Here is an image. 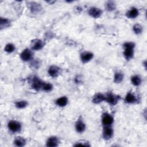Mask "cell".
Segmentation results:
<instances>
[{
	"instance_id": "obj_1",
	"label": "cell",
	"mask_w": 147,
	"mask_h": 147,
	"mask_svg": "<svg viewBox=\"0 0 147 147\" xmlns=\"http://www.w3.org/2000/svg\"><path fill=\"white\" fill-rule=\"evenodd\" d=\"M123 47L124 48V51L123 52V56L126 60L129 61L134 56L136 44L133 42L127 41L123 43Z\"/></svg>"
},
{
	"instance_id": "obj_2",
	"label": "cell",
	"mask_w": 147,
	"mask_h": 147,
	"mask_svg": "<svg viewBox=\"0 0 147 147\" xmlns=\"http://www.w3.org/2000/svg\"><path fill=\"white\" fill-rule=\"evenodd\" d=\"M121 99V97L120 95L115 94L111 92H107L105 95V102L111 106H115Z\"/></svg>"
},
{
	"instance_id": "obj_3",
	"label": "cell",
	"mask_w": 147,
	"mask_h": 147,
	"mask_svg": "<svg viewBox=\"0 0 147 147\" xmlns=\"http://www.w3.org/2000/svg\"><path fill=\"white\" fill-rule=\"evenodd\" d=\"M31 87L35 91L42 90V86L44 82L41 80L38 77L36 76H33L31 79Z\"/></svg>"
},
{
	"instance_id": "obj_4",
	"label": "cell",
	"mask_w": 147,
	"mask_h": 147,
	"mask_svg": "<svg viewBox=\"0 0 147 147\" xmlns=\"http://www.w3.org/2000/svg\"><path fill=\"white\" fill-rule=\"evenodd\" d=\"M7 128L12 133H19L21 130V123L16 120H11L7 123Z\"/></svg>"
},
{
	"instance_id": "obj_5",
	"label": "cell",
	"mask_w": 147,
	"mask_h": 147,
	"mask_svg": "<svg viewBox=\"0 0 147 147\" xmlns=\"http://www.w3.org/2000/svg\"><path fill=\"white\" fill-rule=\"evenodd\" d=\"M33 52L32 50L29 48L24 49L20 53L21 59L25 62L29 61L33 59Z\"/></svg>"
},
{
	"instance_id": "obj_6",
	"label": "cell",
	"mask_w": 147,
	"mask_h": 147,
	"mask_svg": "<svg viewBox=\"0 0 147 147\" xmlns=\"http://www.w3.org/2000/svg\"><path fill=\"white\" fill-rule=\"evenodd\" d=\"M114 136V130L111 126H103L102 131V137L105 140H109Z\"/></svg>"
},
{
	"instance_id": "obj_7",
	"label": "cell",
	"mask_w": 147,
	"mask_h": 147,
	"mask_svg": "<svg viewBox=\"0 0 147 147\" xmlns=\"http://www.w3.org/2000/svg\"><path fill=\"white\" fill-rule=\"evenodd\" d=\"M114 122V117L108 113H104L102 116V123L103 126H111Z\"/></svg>"
},
{
	"instance_id": "obj_8",
	"label": "cell",
	"mask_w": 147,
	"mask_h": 147,
	"mask_svg": "<svg viewBox=\"0 0 147 147\" xmlns=\"http://www.w3.org/2000/svg\"><path fill=\"white\" fill-rule=\"evenodd\" d=\"M28 6L30 12L33 14H38L43 9L41 5L36 2H30L28 3Z\"/></svg>"
},
{
	"instance_id": "obj_9",
	"label": "cell",
	"mask_w": 147,
	"mask_h": 147,
	"mask_svg": "<svg viewBox=\"0 0 147 147\" xmlns=\"http://www.w3.org/2000/svg\"><path fill=\"white\" fill-rule=\"evenodd\" d=\"M103 13V11L99 7H91L88 10V15L95 19L99 18Z\"/></svg>"
},
{
	"instance_id": "obj_10",
	"label": "cell",
	"mask_w": 147,
	"mask_h": 147,
	"mask_svg": "<svg viewBox=\"0 0 147 147\" xmlns=\"http://www.w3.org/2000/svg\"><path fill=\"white\" fill-rule=\"evenodd\" d=\"M45 42L41 39H34L31 41V49L33 51H40L43 48Z\"/></svg>"
},
{
	"instance_id": "obj_11",
	"label": "cell",
	"mask_w": 147,
	"mask_h": 147,
	"mask_svg": "<svg viewBox=\"0 0 147 147\" xmlns=\"http://www.w3.org/2000/svg\"><path fill=\"white\" fill-rule=\"evenodd\" d=\"M61 72V69L55 65H51L48 69V74L52 78H57L60 75Z\"/></svg>"
},
{
	"instance_id": "obj_12",
	"label": "cell",
	"mask_w": 147,
	"mask_h": 147,
	"mask_svg": "<svg viewBox=\"0 0 147 147\" xmlns=\"http://www.w3.org/2000/svg\"><path fill=\"white\" fill-rule=\"evenodd\" d=\"M124 101L127 104H135L138 102V98L134 93L129 91L126 94Z\"/></svg>"
},
{
	"instance_id": "obj_13",
	"label": "cell",
	"mask_w": 147,
	"mask_h": 147,
	"mask_svg": "<svg viewBox=\"0 0 147 147\" xmlns=\"http://www.w3.org/2000/svg\"><path fill=\"white\" fill-rule=\"evenodd\" d=\"M94 57V54L91 52H83L80 55V59L82 63L86 64L90 61Z\"/></svg>"
},
{
	"instance_id": "obj_14",
	"label": "cell",
	"mask_w": 147,
	"mask_h": 147,
	"mask_svg": "<svg viewBox=\"0 0 147 147\" xmlns=\"http://www.w3.org/2000/svg\"><path fill=\"white\" fill-rule=\"evenodd\" d=\"M75 128L76 132L79 133H82L85 131L86 126V124L84 122L82 117H80L77 119L76 122H75Z\"/></svg>"
},
{
	"instance_id": "obj_15",
	"label": "cell",
	"mask_w": 147,
	"mask_h": 147,
	"mask_svg": "<svg viewBox=\"0 0 147 147\" xmlns=\"http://www.w3.org/2000/svg\"><path fill=\"white\" fill-rule=\"evenodd\" d=\"M60 144V140L56 136L49 137L46 142V146L48 147H56Z\"/></svg>"
},
{
	"instance_id": "obj_16",
	"label": "cell",
	"mask_w": 147,
	"mask_h": 147,
	"mask_svg": "<svg viewBox=\"0 0 147 147\" xmlns=\"http://www.w3.org/2000/svg\"><path fill=\"white\" fill-rule=\"evenodd\" d=\"M139 15V10L136 7H131L126 13V16L130 19H134Z\"/></svg>"
},
{
	"instance_id": "obj_17",
	"label": "cell",
	"mask_w": 147,
	"mask_h": 147,
	"mask_svg": "<svg viewBox=\"0 0 147 147\" xmlns=\"http://www.w3.org/2000/svg\"><path fill=\"white\" fill-rule=\"evenodd\" d=\"M104 101H105V95L100 92L95 94L92 99V102L94 104H99Z\"/></svg>"
},
{
	"instance_id": "obj_18",
	"label": "cell",
	"mask_w": 147,
	"mask_h": 147,
	"mask_svg": "<svg viewBox=\"0 0 147 147\" xmlns=\"http://www.w3.org/2000/svg\"><path fill=\"white\" fill-rule=\"evenodd\" d=\"M124 79V74L122 72L118 71H116L114 73V78H113V80L115 83H121Z\"/></svg>"
},
{
	"instance_id": "obj_19",
	"label": "cell",
	"mask_w": 147,
	"mask_h": 147,
	"mask_svg": "<svg viewBox=\"0 0 147 147\" xmlns=\"http://www.w3.org/2000/svg\"><path fill=\"white\" fill-rule=\"evenodd\" d=\"M68 98L65 96H63L61 97H60L57 98L55 101L56 105L59 107H61L65 106L68 104Z\"/></svg>"
},
{
	"instance_id": "obj_20",
	"label": "cell",
	"mask_w": 147,
	"mask_h": 147,
	"mask_svg": "<svg viewBox=\"0 0 147 147\" xmlns=\"http://www.w3.org/2000/svg\"><path fill=\"white\" fill-rule=\"evenodd\" d=\"M26 140L21 136H17L15 138L14 140V144L16 146L18 147H22L25 145L26 144Z\"/></svg>"
},
{
	"instance_id": "obj_21",
	"label": "cell",
	"mask_w": 147,
	"mask_h": 147,
	"mask_svg": "<svg viewBox=\"0 0 147 147\" xmlns=\"http://www.w3.org/2000/svg\"><path fill=\"white\" fill-rule=\"evenodd\" d=\"M10 24L11 21L9 19L2 17L0 18V28L1 30L9 27L10 26Z\"/></svg>"
},
{
	"instance_id": "obj_22",
	"label": "cell",
	"mask_w": 147,
	"mask_h": 147,
	"mask_svg": "<svg viewBox=\"0 0 147 147\" xmlns=\"http://www.w3.org/2000/svg\"><path fill=\"white\" fill-rule=\"evenodd\" d=\"M116 3L113 1H108L105 4V8L108 11H113L116 9Z\"/></svg>"
},
{
	"instance_id": "obj_23",
	"label": "cell",
	"mask_w": 147,
	"mask_h": 147,
	"mask_svg": "<svg viewBox=\"0 0 147 147\" xmlns=\"http://www.w3.org/2000/svg\"><path fill=\"white\" fill-rule=\"evenodd\" d=\"M131 84L134 86H139L142 83L141 77L138 75H134L131 77L130 79Z\"/></svg>"
},
{
	"instance_id": "obj_24",
	"label": "cell",
	"mask_w": 147,
	"mask_h": 147,
	"mask_svg": "<svg viewBox=\"0 0 147 147\" xmlns=\"http://www.w3.org/2000/svg\"><path fill=\"white\" fill-rule=\"evenodd\" d=\"M28 105V102L25 100H18L15 102L16 107H17V109H24L26 107H27Z\"/></svg>"
},
{
	"instance_id": "obj_25",
	"label": "cell",
	"mask_w": 147,
	"mask_h": 147,
	"mask_svg": "<svg viewBox=\"0 0 147 147\" xmlns=\"http://www.w3.org/2000/svg\"><path fill=\"white\" fill-rule=\"evenodd\" d=\"M15 49H16V47L12 43L7 44L4 48V51L8 53H11L15 51Z\"/></svg>"
},
{
	"instance_id": "obj_26",
	"label": "cell",
	"mask_w": 147,
	"mask_h": 147,
	"mask_svg": "<svg viewBox=\"0 0 147 147\" xmlns=\"http://www.w3.org/2000/svg\"><path fill=\"white\" fill-rule=\"evenodd\" d=\"M133 31L136 34H140L143 31L142 26L139 24H136L133 26Z\"/></svg>"
},
{
	"instance_id": "obj_27",
	"label": "cell",
	"mask_w": 147,
	"mask_h": 147,
	"mask_svg": "<svg viewBox=\"0 0 147 147\" xmlns=\"http://www.w3.org/2000/svg\"><path fill=\"white\" fill-rule=\"evenodd\" d=\"M53 85L51 83L44 82L42 87V90L45 92H50L53 90Z\"/></svg>"
},
{
	"instance_id": "obj_28",
	"label": "cell",
	"mask_w": 147,
	"mask_h": 147,
	"mask_svg": "<svg viewBox=\"0 0 147 147\" xmlns=\"http://www.w3.org/2000/svg\"><path fill=\"white\" fill-rule=\"evenodd\" d=\"M74 146H90V145L89 144V142L85 140H80L78 142H77Z\"/></svg>"
},
{
	"instance_id": "obj_29",
	"label": "cell",
	"mask_w": 147,
	"mask_h": 147,
	"mask_svg": "<svg viewBox=\"0 0 147 147\" xmlns=\"http://www.w3.org/2000/svg\"><path fill=\"white\" fill-rule=\"evenodd\" d=\"M32 66L33 67H35L36 68H37L38 67V66L40 65V63H39V61H33L32 63Z\"/></svg>"
},
{
	"instance_id": "obj_30",
	"label": "cell",
	"mask_w": 147,
	"mask_h": 147,
	"mask_svg": "<svg viewBox=\"0 0 147 147\" xmlns=\"http://www.w3.org/2000/svg\"><path fill=\"white\" fill-rule=\"evenodd\" d=\"M142 65L144 66V67H145V69H146V60H145L143 63H142Z\"/></svg>"
},
{
	"instance_id": "obj_31",
	"label": "cell",
	"mask_w": 147,
	"mask_h": 147,
	"mask_svg": "<svg viewBox=\"0 0 147 147\" xmlns=\"http://www.w3.org/2000/svg\"><path fill=\"white\" fill-rule=\"evenodd\" d=\"M47 2H48V3H51V4H52V3H54L55 2V1H47Z\"/></svg>"
}]
</instances>
